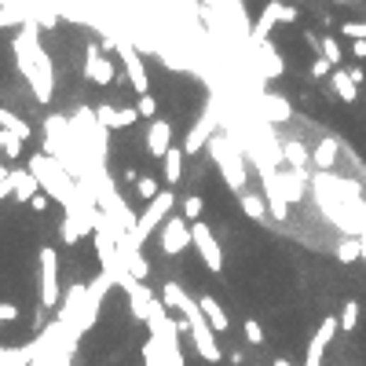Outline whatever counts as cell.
<instances>
[{
    "label": "cell",
    "mask_w": 366,
    "mask_h": 366,
    "mask_svg": "<svg viewBox=\"0 0 366 366\" xmlns=\"http://www.w3.org/2000/svg\"><path fill=\"white\" fill-rule=\"evenodd\" d=\"M23 143H26V139H18L15 132L0 128V150L8 154V161H18V158H23Z\"/></svg>",
    "instance_id": "obj_30"
},
{
    "label": "cell",
    "mask_w": 366,
    "mask_h": 366,
    "mask_svg": "<svg viewBox=\"0 0 366 366\" xmlns=\"http://www.w3.org/2000/svg\"><path fill=\"white\" fill-rule=\"evenodd\" d=\"M33 176H37V183H40V190L52 198V202H59L62 209H70L74 205V187H77V180H70V168L62 165L59 158H52V154H45V150H37V154L30 158V165H26Z\"/></svg>",
    "instance_id": "obj_2"
},
{
    "label": "cell",
    "mask_w": 366,
    "mask_h": 366,
    "mask_svg": "<svg viewBox=\"0 0 366 366\" xmlns=\"http://www.w3.org/2000/svg\"><path fill=\"white\" fill-rule=\"evenodd\" d=\"M337 150H341V143L333 139V136H326L319 147H315V154H311V165L319 168V172H333V165H337Z\"/></svg>",
    "instance_id": "obj_22"
},
{
    "label": "cell",
    "mask_w": 366,
    "mask_h": 366,
    "mask_svg": "<svg viewBox=\"0 0 366 366\" xmlns=\"http://www.w3.org/2000/svg\"><path fill=\"white\" fill-rule=\"evenodd\" d=\"M84 74H88V81H96V84H110L118 67L99 52V45H84Z\"/></svg>",
    "instance_id": "obj_11"
},
{
    "label": "cell",
    "mask_w": 366,
    "mask_h": 366,
    "mask_svg": "<svg viewBox=\"0 0 366 366\" xmlns=\"http://www.w3.org/2000/svg\"><path fill=\"white\" fill-rule=\"evenodd\" d=\"M304 176H308V172H297V168L282 172V168H278V187H282V198H286L290 205L304 198Z\"/></svg>",
    "instance_id": "obj_21"
},
{
    "label": "cell",
    "mask_w": 366,
    "mask_h": 366,
    "mask_svg": "<svg viewBox=\"0 0 366 366\" xmlns=\"http://www.w3.org/2000/svg\"><path fill=\"white\" fill-rule=\"evenodd\" d=\"M337 4H352V0H337Z\"/></svg>",
    "instance_id": "obj_50"
},
{
    "label": "cell",
    "mask_w": 366,
    "mask_h": 366,
    "mask_svg": "<svg viewBox=\"0 0 366 366\" xmlns=\"http://www.w3.org/2000/svg\"><path fill=\"white\" fill-rule=\"evenodd\" d=\"M37 30H40V26L33 23V18H26L23 30H18L15 40H11V52H15V62H18V70H23V77L30 81L33 99L45 106V103H52V96H55V74H52L48 52L37 45Z\"/></svg>",
    "instance_id": "obj_1"
},
{
    "label": "cell",
    "mask_w": 366,
    "mask_h": 366,
    "mask_svg": "<svg viewBox=\"0 0 366 366\" xmlns=\"http://www.w3.org/2000/svg\"><path fill=\"white\" fill-rule=\"evenodd\" d=\"M246 341L249 344H264V330H261V322H256V319H246Z\"/></svg>",
    "instance_id": "obj_39"
},
{
    "label": "cell",
    "mask_w": 366,
    "mask_h": 366,
    "mask_svg": "<svg viewBox=\"0 0 366 366\" xmlns=\"http://www.w3.org/2000/svg\"><path fill=\"white\" fill-rule=\"evenodd\" d=\"M176 311L187 319V326H190V337H195V348H198V355H202L205 362H220L217 330L209 326V319H205V311H202V304H198V300H190V297L183 293V300L176 304Z\"/></svg>",
    "instance_id": "obj_4"
},
{
    "label": "cell",
    "mask_w": 366,
    "mask_h": 366,
    "mask_svg": "<svg viewBox=\"0 0 366 366\" xmlns=\"http://www.w3.org/2000/svg\"><path fill=\"white\" fill-rule=\"evenodd\" d=\"M136 110H139L143 118H154V114H158V99L150 96V92H147V96H139V103H136Z\"/></svg>",
    "instance_id": "obj_38"
},
{
    "label": "cell",
    "mask_w": 366,
    "mask_h": 366,
    "mask_svg": "<svg viewBox=\"0 0 366 366\" xmlns=\"http://www.w3.org/2000/svg\"><path fill=\"white\" fill-rule=\"evenodd\" d=\"M136 118H139L136 106H114V103L96 106V121L103 128H128V125H136Z\"/></svg>",
    "instance_id": "obj_14"
},
{
    "label": "cell",
    "mask_w": 366,
    "mask_h": 366,
    "mask_svg": "<svg viewBox=\"0 0 366 366\" xmlns=\"http://www.w3.org/2000/svg\"><path fill=\"white\" fill-rule=\"evenodd\" d=\"M333 92L344 99V103H355V96H359V84L352 81V74L348 70H341V67H333Z\"/></svg>",
    "instance_id": "obj_25"
},
{
    "label": "cell",
    "mask_w": 366,
    "mask_h": 366,
    "mask_svg": "<svg viewBox=\"0 0 366 366\" xmlns=\"http://www.w3.org/2000/svg\"><path fill=\"white\" fill-rule=\"evenodd\" d=\"M220 132V103H209L205 114L195 121V128L187 132V143H183V154H195V150L209 147V139Z\"/></svg>",
    "instance_id": "obj_7"
},
{
    "label": "cell",
    "mask_w": 366,
    "mask_h": 366,
    "mask_svg": "<svg viewBox=\"0 0 366 366\" xmlns=\"http://www.w3.org/2000/svg\"><path fill=\"white\" fill-rule=\"evenodd\" d=\"M172 205H176V195H172V190H161L154 202H147L143 217H139V224H136V231H132V242H136V246H143L150 234L161 227V220L172 217Z\"/></svg>",
    "instance_id": "obj_5"
},
{
    "label": "cell",
    "mask_w": 366,
    "mask_h": 366,
    "mask_svg": "<svg viewBox=\"0 0 366 366\" xmlns=\"http://www.w3.org/2000/svg\"><path fill=\"white\" fill-rule=\"evenodd\" d=\"M143 246H136L132 242V234H125L121 239V264H125V271L136 278V282H143V278L150 275V264L143 261V253H139Z\"/></svg>",
    "instance_id": "obj_15"
},
{
    "label": "cell",
    "mask_w": 366,
    "mask_h": 366,
    "mask_svg": "<svg viewBox=\"0 0 366 366\" xmlns=\"http://www.w3.org/2000/svg\"><path fill=\"white\" fill-rule=\"evenodd\" d=\"M256 110H261L264 125H282V121H290V118H293V106H290L282 96H261Z\"/></svg>",
    "instance_id": "obj_18"
},
{
    "label": "cell",
    "mask_w": 366,
    "mask_h": 366,
    "mask_svg": "<svg viewBox=\"0 0 366 366\" xmlns=\"http://www.w3.org/2000/svg\"><path fill=\"white\" fill-rule=\"evenodd\" d=\"M341 33H344V37H352V40H362V37H366V26H362V23H348Z\"/></svg>",
    "instance_id": "obj_41"
},
{
    "label": "cell",
    "mask_w": 366,
    "mask_h": 366,
    "mask_svg": "<svg viewBox=\"0 0 366 366\" xmlns=\"http://www.w3.org/2000/svg\"><path fill=\"white\" fill-rule=\"evenodd\" d=\"M352 55H355V59H366V37H362V40H352Z\"/></svg>",
    "instance_id": "obj_44"
},
{
    "label": "cell",
    "mask_w": 366,
    "mask_h": 366,
    "mask_svg": "<svg viewBox=\"0 0 366 366\" xmlns=\"http://www.w3.org/2000/svg\"><path fill=\"white\" fill-rule=\"evenodd\" d=\"M15 319H18V308L4 300V304H0V322H15Z\"/></svg>",
    "instance_id": "obj_42"
},
{
    "label": "cell",
    "mask_w": 366,
    "mask_h": 366,
    "mask_svg": "<svg viewBox=\"0 0 366 366\" xmlns=\"http://www.w3.org/2000/svg\"><path fill=\"white\" fill-rule=\"evenodd\" d=\"M30 366H45V362H40V359H33V362H30Z\"/></svg>",
    "instance_id": "obj_49"
},
{
    "label": "cell",
    "mask_w": 366,
    "mask_h": 366,
    "mask_svg": "<svg viewBox=\"0 0 366 366\" xmlns=\"http://www.w3.org/2000/svg\"><path fill=\"white\" fill-rule=\"evenodd\" d=\"M319 45H322V48H319V55L326 59L330 67H341V59H344V48L337 45V40H333V37H326V40H319Z\"/></svg>",
    "instance_id": "obj_33"
},
{
    "label": "cell",
    "mask_w": 366,
    "mask_h": 366,
    "mask_svg": "<svg viewBox=\"0 0 366 366\" xmlns=\"http://www.w3.org/2000/svg\"><path fill=\"white\" fill-rule=\"evenodd\" d=\"M190 246V227H187V217H168L161 224V253L165 256H176Z\"/></svg>",
    "instance_id": "obj_9"
},
{
    "label": "cell",
    "mask_w": 366,
    "mask_h": 366,
    "mask_svg": "<svg viewBox=\"0 0 366 366\" xmlns=\"http://www.w3.org/2000/svg\"><path fill=\"white\" fill-rule=\"evenodd\" d=\"M359 256H362V239H344L337 246V261L341 264H352V261H359Z\"/></svg>",
    "instance_id": "obj_32"
},
{
    "label": "cell",
    "mask_w": 366,
    "mask_h": 366,
    "mask_svg": "<svg viewBox=\"0 0 366 366\" xmlns=\"http://www.w3.org/2000/svg\"><path fill=\"white\" fill-rule=\"evenodd\" d=\"M355 322H359V304H355V300H348V304L341 308V330H344V333H352V330H355Z\"/></svg>",
    "instance_id": "obj_35"
},
{
    "label": "cell",
    "mask_w": 366,
    "mask_h": 366,
    "mask_svg": "<svg viewBox=\"0 0 366 366\" xmlns=\"http://www.w3.org/2000/svg\"><path fill=\"white\" fill-rule=\"evenodd\" d=\"M161 168H165V183H168V187H176V183H180V176H183V150L172 147L168 154L161 158Z\"/></svg>",
    "instance_id": "obj_28"
},
{
    "label": "cell",
    "mask_w": 366,
    "mask_h": 366,
    "mask_svg": "<svg viewBox=\"0 0 366 366\" xmlns=\"http://www.w3.org/2000/svg\"><path fill=\"white\" fill-rule=\"evenodd\" d=\"M198 304H202V311H205V319H209V326L217 330V333H227L231 322H227V311L220 308V300H217V297H202Z\"/></svg>",
    "instance_id": "obj_23"
},
{
    "label": "cell",
    "mask_w": 366,
    "mask_h": 366,
    "mask_svg": "<svg viewBox=\"0 0 366 366\" xmlns=\"http://www.w3.org/2000/svg\"><path fill=\"white\" fill-rule=\"evenodd\" d=\"M239 202H242V212H246L249 220H264L268 217V202L261 195H242Z\"/></svg>",
    "instance_id": "obj_31"
},
{
    "label": "cell",
    "mask_w": 366,
    "mask_h": 366,
    "mask_svg": "<svg viewBox=\"0 0 366 366\" xmlns=\"http://www.w3.org/2000/svg\"><path fill=\"white\" fill-rule=\"evenodd\" d=\"M330 74H333V67H330V62L319 55V59L311 62V77H330Z\"/></svg>",
    "instance_id": "obj_40"
},
{
    "label": "cell",
    "mask_w": 366,
    "mask_h": 366,
    "mask_svg": "<svg viewBox=\"0 0 366 366\" xmlns=\"http://www.w3.org/2000/svg\"><path fill=\"white\" fill-rule=\"evenodd\" d=\"M362 26H366V23H362Z\"/></svg>",
    "instance_id": "obj_51"
},
{
    "label": "cell",
    "mask_w": 366,
    "mask_h": 366,
    "mask_svg": "<svg viewBox=\"0 0 366 366\" xmlns=\"http://www.w3.org/2000/svg\"><path fill=\"white\" fill-rule=\"evenodd\" d=\"M37 290H40V308H59L62 290H59V256L52 246L40 249V278H37Z\"/></svg>",
    "instance_id": "obj_6"
},
{
    "label": "cell",
    "mask_w": 366,
    "mask_h": 366,
    "mask_svg": "<svg viewBox=\"0 0 366 366\" xmlns=\"http://www.w3.org/2000/svg\"><path fill=\"white\" fill-rule=\"evenodd\" d=\"M348 74H352V81H355V84H362V77H366V74H362V70H359V67H352V70H348Z\"/></svg>",
    "instance_id": "obj_47"
},
{
    "label": "cell",
    "mask_w": 366,
    "mask_h": 366,
    "mask_svg": "<svg viewBox=\"0 0 366 366\" xmlns=\"http://www.w3.org/2000/svg\"><path fill=\"white\" fill-rule=\"evenodd\" d=\"M48 205H52V198H48V195H33V198H30V209H33V212H45Z\"/></svg>",
    "instance_id": "obj_43"
},
{
    "label": "cell",
    "mask_w": 366,
    "mask_h": 366,
    "mask_svg": "<svg viewBox=\"0 0 366 366\" xmlns=\"http://www.w3.org/2000/svg\"><path fill=\"white\" fill-rule=\"evenodd\" d=\"M209 154H212V161H217L224 183L242 198L246 195V161H242V150H239V143H234V136L217 132L209 139Z\"/></svg>",
    "instance_id": "obj_3"
},
{
    "label": "cell",
    "mask_w": 366,
    "mask_h": 366,
    "mask_svg": "<svg viewBox=\"0 0 366 366\" xmlns=\"http://www.w3.org/2000/svg\"><path fill=\"white\" fill-rule=\"evenodd\" d=\"M147 150H150V158H158V161L172 150V125L168 121H154L147 128Z\"/></svg>",
    "instance_id": "obj_17"
},
{
    "label": "cell",
    "mask_w": 366,
    "mask_h": 366,
    "mask_svg": "<svg viewBox=\"0 0 366 366\" xmlns=\"http://www.w3.org/2000/svg\"><path fill=\"white\" fill-rule=\"evenodd\" d=\"M136 195H139L143 202H154V198L161 195V190H158V180H154V176H139V180H136Z\"/></svg>",
    "instance_id": "obj_34"
},
{
    "label": "cell",
    "mask_w": 366,
    "mask_h": 366,
    "mask_svg": "<svg viewBox=\"0 0 366 366\" xmlns=\"http://www.w3.org/2000/svg\"><path fill=\"white\" fill-rule=\"evenodd\" d=\"M33 15H23V8H0V26H11V23H26Z\"/></svg>",
    "instance_id": "obj_37"
},
{
    "label": "cell",
    "mask_w": 366,
    "mask_h": 366,
    "mask_svg": "<svg viewBox=\"0 0 366 366\" xmlns=\"http://www.w3.org/2000/svg\"><path fill=\"white\" fill-rule=\"evenodd\" d=\"M341 330V322L333 319V315H326L322 319V326L315 330V337H311V344H308V355H304V366H322V355H326V344L333 341V333Z\"/></svg>",
    "instance_id": "obj_13"
},
{
    "label": "cell",
    "mask_w": 366,
    "mask_h": 366,
    "mask_svg": "<svg viewBox=\"0 0 366 366\" xmlns=\"http://www.w3.org/2000/svg\"><path fill=\"white\" fill-rule=\"evenodd\" d=\"M0 128H8V132H15L18 139H30L33 136V128H30V121H23L15 110H8V106H0Z\"/></svg>",
    "instance_id": "obj_27"
},
{
    "label": "cell",
    "mask_w": 366,
    "mask_h": 366,
    "mask_svg": "<svg viewBox=\"0 0 366 366\" xmlns=\"http://www.w3.org/2000/svg\"><path fill=\"white\" fill-rule=\"evenodd\" d=\"M282 161H290V168H297V172H308V150H304V143H282Z\"/></svg>",
    "instance_id": "obj_29"
},
{
    "label": "cell",
    "mask_w": 366,
    "mask_h": 366,
    "mask_svg": "<svg viewBox=\"0 0 366 366\" xmlns=\"http://www.w3.org/2000/svg\"><path fill=\"white\" fill-rule=\"evenodd\" d=\"M118 55H121V62H125V70H128V81H132L136 96H147V92H150V81H147V70H143L139 48H132V45H125V40H118Z\"/></svg>",
    "instance_id": "obj_10"
},
{
    "label": "cell",
    "mask_w": 366,
    "mask_h": 366,
    "mask_svg": "<svg viewBox=\"0 0 366 366\" xmlns=\"http://www.w3.org/2000/svg\"><path fill=\"white\" fill-rule=\"evenodd\" d=\"M190 242H195V249H198V256L205 261V268L209 271H224V249H220V242L212 239V231H209V224H202V220H195L190 224Z\"/></svg>",
    "instance_id": "obj_8"
},
{
    "label": "cell",
    "mask_w": 366,
    "mask_h": 366,
    "mask_svg": "<svg viewBox=\"0 0 366 366\" xmlns=\"http://www.w3.org/2000/svg\"><path fill=\"white\" fill-rule=\"evenodd\" d=\"M282 23H297V8L282 4Z\"/></svg>",
    "instance_id": "obj_45"
},
{
    "label": "cell",
    "mask_w": 366,
    "mask_h": 366,
    "mask_svg": "<svg viewBox=\"0 0 366 366\" xmlns=\"http://www.w3.org/2000/svg\"><path fill=\"white\" fill-rule=\"evenodd\" d=\"M202 209H205V202H202L198 195H187V198H183V217H187L190 224L202 220Z\"/></svg>",
    "instance_id": "obj_36"
},
{
    "label": "cell",
    "mask_w": 366,
    "mask_h": 366,
    "mask_svg": "<svg viewBox=\"0 0 366 366\" xmlns=\"http://www.w3.org/2000/svg\"><path fill=\"white\" fill-rule=\"evenodd\" d=\"M125 297H128V308H132V315L139 319V322H147L150 319V308H154V293L147 290V282H128L125 286Z\"/></svg>",
    "instance_id": "obj_16"
},
{
    "label": "cell",
    "mask_w": 366,
    "mask_h": 366,
    "mask_svg": "<svg viewBox=\"0 0 366 366\" xmlns=\"http://www.w3.org/2000/svg\"><path fill=\"white\" fill-rule=\"evenodd\" d=\"M11 195H15V202H26L30 205V198L33 195H40V183H37V176L30 168H11Z\"/></svg>",
    "instance_id": "obj_19"
},
{
    "label": "cell",
    "mask_w": 366,
    "mask_h": 366,
    "mask_svg": "<svg viewBox=\"0 0 366 366\" xmlns=\"http://www.w3.org/2000/svg\"><path fill=\"white\" fill-rule=\"evenodd\" d=\"M253 48H256V55H261V62H264V67H261L264 77H282V59H278V52L268 45V40H264V45H253Z\"/></svg>",
    "instance_id": "obj_26"
},
{
    "label": "cell",
    "mask_w": 366,
    "mask_h": 366,
    "mask_svg": "<svg viewBox=\"0 0 366 366\" xmlns=\"http://www.w3.org/2000/svg\"><path fill=\"white\" fill-rule=\"evenodd\" d=\"M11 198V180H0V202Z\"/></svg>",
    "instance_id": "obj_46"
},
{
    "label": "cell",
    "mask_w": 366,
    "mask_h": 366,
    "mask_svg": "<svg viewBox=\"0 0 366 366\" xmlns=\"http://www.w3.org/2000/svg\"><path fill=\"white\" fill-rule=\"evenodd\" d=\"M11 176V168H4V165H0V180H8Z\"/></svg>",
    "instance_id": "obj_48"
},
{
    "label": "cell",
    "mask_w": 366,
    "mask_h": 366,
    "mask_svg": "<svg viewBox=\"0 0 366 366\" xmlns=\"http://www.w3.org/2000/svg\"><path fill=\"white\" fill-rule=\"evenodd\" d=\"M275 23H282V4H278V0H271V4L261 11V18H256V26H253V45H264Z\"/></svg>",
    "instance_id": "obj_20"
},
{
    "label": "cell",
    "mask_w": 366,
    "mask_h": 366,
    "mask_svg": "<svg viewBox=\"0 0 366 366\" xmlns=\"http://www.w3.org/2000/svg\"><path fill=\"white\" fill-rule=\"evenodd\" d=\"M84 293H88V286H70V290H62V300H59V322L67 330L77 333V319H81V308H84Z\"/></svg>",
    "instance_id": "obj_12"
},
{
    "label": "cell",
    "mask_w": 366,
    "mask_h": 366,
    "mask_svg": "<svg viewBox=\"0 0 366 366\" xmlns=\"http://www.w3.org/2000/svg\"><path fill=\"white\" fill-rule=\"evenodd\" d=\"M37 359V344H23V348H4L0 352V366H30Z\"/></svg>",
    "instance_id": "obj_24"
}]
</instances>
